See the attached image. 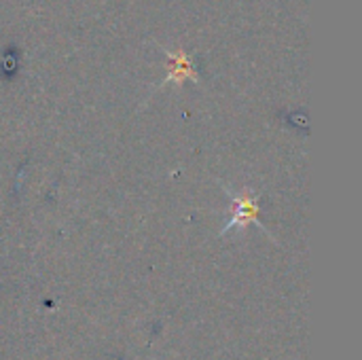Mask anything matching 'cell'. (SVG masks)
<instances>
[{"label":"cell","instance_id":"cell-1","mask_svg":"<svg viewBox=\"0 0 362 360\" xmlns=\"http://www.w3.org/2000/svg\"><path fill=\"white\" fill-rule=\"evenodd\" d=\"M225 193L231 197V204H233V214L229 219V223L225 225L223 231H229L233 227H246L248 223L257 221L259 216V195L250 189H244L240 193H233V191H227Z\"/></svg>","mask_w":362,"mask_h":360},{"label":"cell","instance_id":"cell-2","mask_svg":"<svg viewBox=\"0 0 362 360\" xmlns=\"http://www.w3.org/2000/svg\"><path fill=\"white\" fill-rule=\"evenodd\" d=\"M168 53V76L161 81V85H182L185 81H197V72H195V66L191 64L189 59V53H185L182 49L178 51H165Z\"/></svg>","mask_w":362,"mask_h":360}]
</instances>
